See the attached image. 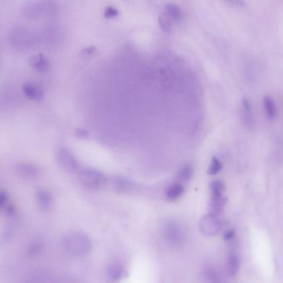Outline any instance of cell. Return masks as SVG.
<instances>
[{
    "label": "cell",
    "instance_id": "4",
    "mask_svg": "<svg viewBox=\"0 0 283 283\" xmlns=\"http://www.w3.org/2000/svg\"><path fill=\"white\" fill-rule=\"evenodd\" d=\"M78 179L80 183L85 188L93 191H98L103 188L107 182L106 175L100 170H96L94 168H86L83 170H80Z\"/></svg>",
    "mask_w": 283,
    "mask_h": 283
},
{
    "label": "cell",
    "instance_id": "26",
    "mask_svg": "<svg viewBox=\"0 0 283 283\" xmlns=\"http://www.w3.org/2000/svg\"><path fill=\"white\" fill-rule=\"evenodd\" d=\"M205 275H206L208 281H214V282L223 281V279L221 278V276H220L218 272L216 271V269H214V268H212V267H208L207 268Z\"/></svg>",
    "mask_w": 283,
    "mask_h": 283
},
{
    "label": "cell",
    "instance_id": "29",
    "mask_svg": "<svg viewBox=\"0 0 283 283\" xmlns=\"http://www.w3.org/2000/svg\"><path fill=\"white\" fill-rule=\"evenodd\" d=\"M76 136H77V138L86 139L88 137V132L86 130L80 128V129H77L76 131Z\"/></svg>",
    "mask_w": 283,
    "mask_h": 283
},
{
    "label": "cell",
    "instance_id": "20",
    "mask_svg": "<svg viewBox=\"0 0 283 283\" xmlns=\"http://www.w3.org/2000/svg\"><path fill=\"white\" fill-rule=\"evenodd\" d=\"M263 107L267 118L269 120H274L276 116V107L274 100L271 97H265L263 99Z\"/></svg>",
    "mask_w": 283,
    "mask_h": 283
},
{
    "label": "cell",
    "instance_id": "9",
    "mask_svg": "<svg viewBox=\"0 0 283 283\" xmlns=\"http://www.w3.org/2000/svg\"><path fill=\"white\" fill-rule=\"evenodd\" d=\"M23 95L29 100L39 102L44 98V92L39 84L35 82H27L23 86Z\"/></svg>",
    "mask_w": 283,
    "mask_h": 283
},
{
    "label": "cell",
    "instance_id": "13",
    "mask_svg": "<svg viewBox=\"0 0 283 283\" xmlns=\"http://www.w3.org/2000/svg\"><path fill=\"white\" fill-rule=\"evenodd\" d=\"M36 200L39 208L43 211H50L53 206L52 195L46 190H39L36 193Z\"/></svg>",
    "mask_w": 283,
    "mask_h": 283
},
{
    "label": "cell",
    "instance_id": "24",
    "mask_svg": "<svg viewBox=\"0 0 283 283\" xmlns=\"http://www.w3.org/2000/svg\"><path fill=\"white\" fill-rule=\"evenodd\" d=\"M43 249V243L39 241H37V242H34L32 244L30 245L28 249H27V254L30 257L39 256V254H41Z\"/></svg>",
    "mask_w": 283,
    "mask_h": 283
},
{
    "label": "cell",
    "instance_id": "21",
    "mask_svg": "<svg viewBox=\"0 0 283 283\" xmlns=\"http://www.w3.org/2000/svg\"><path fill=\"white\" fill-rule=\"evenodd\" d=\"M194 174V168L191 165H187L182 167L177 174V181L184 183L191 180Z\"/></svg>",
    "mask_w": 283,
    "mask_h": 283
},
{
    "label": "cell",
    "instance_id": "25",
    "mask_svg": "<svg viewBox=\"0 0 283 283\" xmlns=\"http://www.w3.org/2000/svg\"><path fill=\"white\" fill-rule=\"evenodd\" d=\"M222 163L218 159L213 157L211 162L210 166L208 168V173L210 175H217V173H219L222 170Z\"/></svg>",
    "mask_w": 283,
    "mask_h": 283
},
{
    "label": "cell",
    "instance_id": "31",
    "mask_svg": "<svg viewBox=\"0 0 283 283\" xmlns=\"http://www.w3.org/2000/svg\"><path fill=\"white\" fill-rule=\"evenodd\" d=\"M233 237H234V233H233V231H232V230H228V231L225 233V238L227 240H230Z\"/></svg>",
    "mask_w": 283,
    "mask_h": 283
},
{
    "label": "cell",
    "instance_id": "18",
    "mask_svg": "<svg viewBox=\"0 0 283 283\" xmlns=\"http://www.w3.org/2000/svg\"><path fill=\"white\" fill-rule=\"evenodd\" d=\"M0 206H1L3 212L6 213V215L10 216V217L15 215L16 208L14 207V204H12L7 193L4 191H1V194H0Z\"/></svg>",
    "mask_w": 283,
    "mask_h": 283
},
{
    "label": "cell",
    "instance_id": "1",
    "mask_svg": "<svg viewBox=\"0 0 283 283\" xmlns=\"http://www.w3.org/2000/svg\"><path fill=\"white\" fill-rule=\"evenodd\" d=\"M64 251L74 258H82L91 250V242L87 236L82 233H70L64 236L61 240Z\"/></svg>",
    "mask_w": 283,
    "mask_h": 283
},
{
    "label": "cell",
    "instance_id": "16",
    "mask_svg": "<svg viewBox=\"0 0 283 283\" xmlns=\"http://www.w3.org/2000/svg\"><path fill=\"white\" fill-rule=\"evenodd\" d=\"M164 13L175 23H179L183 19V14L179 5L168 4L165 7Z\"/></svg>",
    "mask_w": 283,
    "mask_h": 283
},
{
    "label": "cell",
    "instance_id": "6",
    "mask_svg": "<svg viewBox=\"0 0 283 283\" xmlns=\"http://www.w3.org/2000/svg\"><path fill=\"white\" fill-rule=\"evenodd\" d=\"M56 159L60 167L68 173H78L79 162L74 154L66 147H59L56 152Z\"/></svg>",
    "mask_w": 283,
    "mask_h": 283
},
{
    "label": "cell",
    "instance_id": "15",
    "mask_svg": "<svg viewBox=\"0 0 283 283\" xmlns=\"http://www.w3.org/2000/svg\"><path fill=\"white\" fill-rule=\"evenodd\" d=\"M240 268V258L237 253L231 251L228 257L227 260V271L229 276H235L238 274V271Z\"/></svg>",
    "mask_w": 283,
    "mask_h": 283
},
{
    "label": "cell",
    "instance_id": "28",
    "mask_svg": "<svg viewBox=\"0 0 283 283\" xmlns=\"http://www.w3.org/2000/svg\"><path fill=\"white\" fill-rule=\"evenodd\" d=\"M119 15V11L113 6H107L104 10V17L108 19L115 18Z\"/></svg>",
    "mask_w": 283,
    "mask_h": 283
},
{
    "label": "cell",
    "instance_id": "2",
    "mask_svg": "<svg viewBox=\"0 0 283 283\" xmlns=\"http://www.w3.org/2000/svg\"><path fill=\"white\" fill-rule=\"evenodd\" d=\"M38 38L32 30L22 26L12 28L8 36L9 45L18 52L29 50L36 44Z\"/></svg>",
    "mask_w": 283,
    "mask_h": 283
},
{
    "label": "cell",
    "instance_id": "22",
    "mask_svg": "<svg viewBox=\"0 0 283 283\" xmlns=\"http://www.w3.org/2000/svg\"><path fill=\"white\" fill-rule=\"evenodd\" d=\"M159 27L165 34H170L173 32V22L165 13L161 14L158 18Z\"/></svg>",
    "mask_w": 283,
    "mask_h": 283
},
{
    "label": "cell",
    "instance_id": "17",
    "mask_svg": "<svg viewBox=\"0 0 283 283\" xmlns=\"http://www.w3.org/2000/svg\"><path fill=\"white\" fill-rule=\"evenodd\" d=\"M184 193L183 183L177 181L168 187L166 191V198L169 201H175L179 200Z\"/></svg>",
    "mask_w": 283,
    "mask_h": 283
},
{
    "label": "cell",
    "instance_id": "27",
    "mask_svg": "<svg viewBox=\"0 0 283 283\" xmlns=\"http://www.w3.org/2000/svg\"><path fill=\"white\" fill-rule=\"evenodd\" d=\"M225 187L224 183L219 180L213 181L211 184V191H212V196H222Z\"/></svg>",
    "mask_w": 283,
    "mask_h": 283
},
{
    "label": "cell",
    "instance_id": "7",
    "mask_svg": "<svg viewBox=\"0 0 283 283\" xmlns=\"http://www.w3.org/2000/svg\"><path fill=\"white\" fill-rule=\"evenodd\" d=\"M221 227L222 222L214 213H208L200 220V229L207 236L215 235L219 232Z\"/></svg>",
    "mask_w": 283,
    "mask_h": 283
},
{
    "label": "cell",
    "instance_id": "14",
    "mask_svg": "<svg viewBox=\"0 0 283 283\" xmlns=\"http://www.w3.org/2000/svg\"><path fill=\"white\" fill-rule=\"evenodd\" d=\"M111 186L115 191L120 193H128L135 188V183L124 177H115L111 179Z\"/></svg>",
    "mask_w": 283,
    "mask_h": 283
},
{
    "label": "cell",
    "instance_id": "19",
    "mask_svg": "<svg viewBox=\"0 0 283 283\" xmlns=\"http://www.w3.org/2000/svg\"><path fill=\"white\" fill-rule=\"evenodd\" d=\"M107 277L111 281H119L125 276V270L122 265L113 263L109 266L107 270Z\"/></svg>",
    "mask_w": 283,
    "mask_h": 283
},
{
    "label": "cell",
    "instance_id": "8",
    "mask_svg": "<svg viewBox=\"0 0 283 283\" xmlns=\"http://www.w3.org/2000/svg\"><path fill=\"white\" fill-rule=\"evenodd\" d=\"M61 39V32L57 27H46L42 31L40 41L47 47H54L58 44Z\"/></svg>",
    "mask_w": 283,
    "mask_h": 283
},
{
    "label": "cell",
    "instance_id": "23",
    "mask_svg": "<svg viewBox=\"0 0 283 283\" xmlns=\"http://www.w3.org/2000/svg\"><path fill=\"white\" fill-rule=\"evenodd\" d=\"M226 204V199L222 196H212L210 201V208L212 210V213H219L222 210L223 208Z\"/></svg>",
    "mask_w": 283,
    "mask_h": 283
},
{
    "label": "cell",
    "instance_id": "12",
    "mask_svg": "<svg viewBox=\"0 0 283 283\" xmlns=\"http://www.w3.org/2000/svg\"><path fill=\"white\" fill-rule=\"evenodd\" d=\"M15 170L19 176L27 179H35L40 173L39 168L29 163H18Z\"/></svg>",
    "mask_w": 283,
    "mask_h": 283
},
{
    "label": "cell",
    "instance_id": "3",
    "mask_svg": "<svg viewBox=\"0 0 283 283\" xmlns=\"http://www.w3.org/2000/svg\"><path fill=\"white\" fill-rule=\"evenodd\" d=\"M58 8L55 0H33L23 7V15L31 19L57 15Z\"/></svg>",
    "mask_w": 283,
    "mask_h": 283
},
{
    "label": "cell",
    "instance_id": "11",
    "mask_svg": "<svg viewBox=\"0 0 283 283\" xmlns=\"http://www.w3.org/2000/svg\"><path fill=\"white\" fill-rule=\"evenodd\" d=\"M29 65L37 73L45 74L51 69V62L42 53L34 55L29 60Z\"/></svg>",
    "mask_w": 283,
    "mask_h": 283
},
{
    "label": "cell",
    "instance_id": "30",
    "mask_svg": "<svg viewBox=\"0 0 283 283\" xmlns=\"http://www.w3.org/2000/svg\"><path fill=\"white\" fill-rule=\"evenodd\" d=\"M225 1L229 5L235 6V7H243L244 6L243 0H225Z\"/></svg>",
    "mask_w": 283,
    "mask_h": 283
},
{
    "label": "cell",
    "instance_id": "10",
    "mask_svg": "<svg viewBox=\"0 0 283 283\" xmlns=\"http://www.w3.org/2000/svg\"><path fill=\"white\" fill-rule=\"evenodd\" d=\"M241 116L242 123L247 129H253L255 125L254 110L251 102L247 99H243L241 104Z\"/></svg>",
    "mask_w": 283,
    "mask_h": 283
},
{
    "label": "cell",
    "instance_id": "5",
    "mask_svg": "<svg viewBox=\"0 0 283 283\" xmlns=\"http://www.w3.org/2000/svg\"><path fill=\"white\" fill-rule=\"evenodd\" d=\"M163 237L170 247H179L185 240V231L179 223L175 220H170L164 225Z\"/></svg>",
    "mask_w": 283,
    "mask_h": 283
}]
</instances>
